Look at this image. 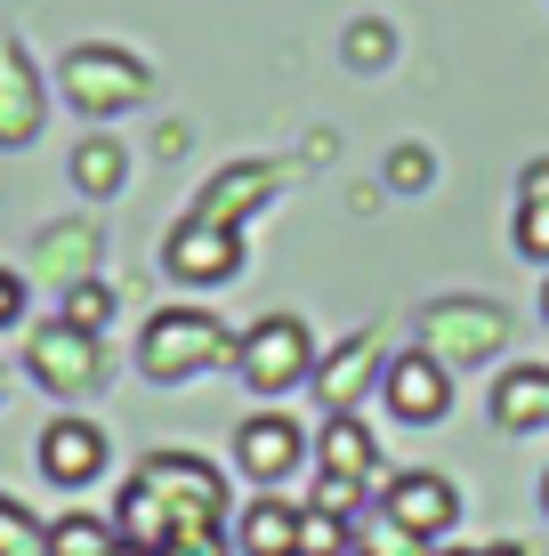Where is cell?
<instances>
[{
	"mask_svg": "<svg viewBox=\"0 0 549 556\" xmlns=\"http://www.w3.org/2000/svg\"><path fill=\"white\" fill-rule=\"evenodd\" d=\"M477 556H525V548L517 541H494V548H477Z\"/></svg>",
	"mask_w": 549,
	"mask_h": 556,
	"instance_id": "obj_25",
	"label": "cell"
},
{
	"mask_svg": "<svg viewBox=\"0 0 549 556\" xmlns=\"http://www.w3.org/2000/svg\"><path fill=\"white\" fill-rule=\"evenodd\" d=\"M113 556H146V548H113Z\"/></svg>",
	"mask_w": 549,
	"mask_h": 556,
	"instance_id": "obj_26",
	"label": "cell"
},
{
	"mask_svg": "<svg viewBox=\"0 0 549 556\" xmlns=\"http://www.w3.org/2000/svg\"><path fill=\"white\" fill-rule=\"evenodd\" d=\"M0 556H49V525H33L9 492H0Z\"/></svg>",
	"mask_w": 549,
	"mask_h": 556,
	"instance_id": "obj_22",
	"label": "cell"
},
{
	"mask_svg": "<svg viewBox=\"0 0 549 556\" xmlns=\"http://www.w3.org/2000/svg\"><path fill=\"white\" fill-rule=\"evenodd\" d=\"M517 258L549 266V162H534L517 178Z\"/></svg>",
	"mask_w": 549,
	"mask_h": 556,
	"instance_id": "obj_18",
	"label": "cell"
},
{
	"mask_svg": "<svg viewBox=\"0 0 549 556\" xmlns=\"http://www.w3.org/2000/svg\"><path fill=\"white\" fill-rule=\"evenodd\" d=\"M324 476H339V484H372V468H380V452H372V428L355 412H332V428H324Z\"/></svg>",
	"mask_w": 549,
	"mask_h": 556,
	"instance_id": "obj_16",
	"label": "cell"
},
{
	"mask_svg": "<svg viewBox=\"0 0 549 556\" xmlns=\"http://www.w3.org/2000/svg\"><path fill=\"white\" fill-rule=\"evenodd\" d=\"M372 355H380V331H355L339 355H324V363L308 371V379H315V395H324L332 412H348L355 395H364V379H372Z\"/></svg>",
	"mask_w": 549,
	"mask_h": 556,
	"instance_id": "obj_15",
	"label": "cell"
},
{
	"mask_svg": "<svg viewBox=\"0 0 549 556\" xmlns=\"http://www.w3.org/2000/svg\"><path fill=\"white\" fill-rule=\"evenodd\" d=\"M380 395H388V412L404 419V428H428V419H445V404H452V371H445L437 355L404 348V355H388Z\"/></svg>",
	"mask_w": 549,
	"mask_h": 556,
	"instance_id": "obj_5",
	"label": "cell"
},
{
	"mask_svg": "<svg viewBox=\"0 0 549 556\" xmlns=\"http://www.w3.org/2000/svg\"><path fill=\"white\" fill-rule=\"evenodd\" d=\"M235 371L251 379L259 395H283L315 371V348H308V323L299 315H259L251 331L235 339Z\"/></svg>",
	"mask_w": 549,
	"mask_h": 556,
	"instance_id": "obj_3",
	"label": "cell"
},
{
	"mask_svg": "<svg viewBox=\"0 0 549 556\" xmlns=\"http://www.w3.org/2000/svg\"><path fill=\"white\" fill-rule=\"evenodd\" d=\"M33 266H41L57 291H73V282H89V266H98V235H89V226H49Z\"/></svg>",
	"mask_w": 549,
	"mask_h": 556,
	"instance_id": "obj_17",
	"label": "cell"
},
{
	"mask_svg": "<svg viewBox=\"0 0 549 556\" xmlns=\"http://www.w3.org/2000/svg\"><path fill=\"white\" fill-rule=\"evenodd\" d=\"M25 363H33V379H41L49 395H82L89 379H98V339L57 315V323H41V331L25 339Z\"/></svg>",
	"mask_w": 549,
	"mask_h": 556,
	"instance_id": "obj_6",
	"label": "cell"
},
{
	"mask_svg": "<svg viewBox=\"0 0 549 556\" xmlns=\"http://www.w3.org/2000/svg\"><path fill=\"white\" fill-rule=\"evenodd\" d=\"M73 186H82V194H113V186H122V146H105V138L73 146Z\"/></svg>",
	"mask_w": 549,
	"mask_h": 556,
	"instance_id": "obj_20",
	"label": "cell"
},
{
	"mask_svg": "<svg viewBox=\"0 0 549 556\" xmlns=\"http://www.w3.org/2000/svg\"><path fill=\"white\" fill-rule=\"evenodd\" d=\"M299 556H348V516H332L324 501L299 508Z\"/></svg>",
	"mask_w": 549,
	"mask_h": 556,
	"instance_id": "obj_21",
	"label": "cell"
},
{
	"mask_svg": "<svg viewBox=\"0 0 549 556\" xmlns=\"http://www.w3.org/2000/svg\"><path fill=\"white\" fill-rule=\"evenodd\" d=\"M41 476L49 484H98L105 476V428H89V419H49L41 428Z\"/></svg>",
	"mask_w": 549,
	"mask_h": 556,
	"instance_id": "obj_10",
	"label": "cell"
},
{
	"mask_svg": "<svg viewBox=\"0 0 549 556\" xmlns=\"http://www.w3.org/2000/svg\"><path fill=\"white\" fill-rule=\"evenodd\" d=\"M211 363H235V339H226V323L202 315V306H162V315L146 323V339H138V371L162 379V388L211 371Z\"/></svg>",
	"mask_w": 549,
	"mask_h": 556,
	"instance_id": "obj_1",
	"label": "cell"
},
{
	"mask_svg": "<svg viewBox=\"0 0 549 556\" xmlns=\"http://www.w3.org/2000/svg\"><path fill=\"white\" fill-rule=\"evenodd\" d=\"M57 299H65V323H73V331H89V339H98V331H105V315H113L105 282H73V291H57Z\"/></svg>",
	"mask_w": 549,
	"mask_h": 556,
	"instance_id": "obj_23",
	"label": "cell"
},
{
	"mask_svg": "<svg viewBox=\"0 0 549 556\" xmlns=\"http://www.w3.org/2000/svg\"><path fill=\"white\" fill-rule=\"evenodd\" d=\"M267 194H275V169L267 162H235L219 186H202V194H195V218L202 226H235L242 210H259Z\"/></svg>",
	"mask_w": 549,
	"mask_h": 556,
	"instance_id": "obj_12",
	"label": "cell"
},
{
	"mask_svg": "<svg viewBox=\"0 0 549 556\" xmlns=\"http://www.w3.org/2000/svg\"><path fill=\"white\" fill-rule=\"evenodd\" d=\"M348 556H364V548H348Z\"/></svg>",
	"mask_w": 549,
	"mask_h": 556,
	"instance_id": "obj_29",
	"label": "cell"
},
{
	"mask_svg": "<svg viewBox=\"0 0 549 556\" xmlns=\"http://www.w3.org/2000/svg\"><path fill=\"white\" fill-rule=\"evenodd\" d=\"M541 315H549V291H541Z\"/></svg>",
	"mask_w": 549,
	"mask_h": 556,
	"instance_id": "obj_28",
	"label": "cell"
},
{
	"mask_svg": "<svg viewBox=\"0 0 549 556\" xmlns=\"http://www.w3.org/2000/svg\"><path fill=\"white\" fill-rule=\"evenodd\" d=\"M41 129V73L25 65V49L0 56V146H25Z\"/></svg>",
	"mask_w": 549,
	"mask_h": 556,
	"instance_id": "obj_13",
	"label": "cell"
},
{
	"mask_svg": "<svg viewBox=\"0 0 549 556\" xmlns=\"http://www.w3.org/2000/svg\"><path fill=\"white\" fill-rule=\"evenodd\" d=\"M235 459H242V476H251V484H283V476L299 468V459H308V435H299V419H283V412H251L235 428Z\"/></svg>",
	"mask_w": 549,
	"mask_h": 556,
	"instance_id": "obj_8",
	"label": "cell"
},
{
	"mask_svg": "<svg viewBox=\"0 0 549 556\" xmlns=\"http://www.w3.org/2000/svg\"><path fill=\"white\" fill-rule=\"evenodd\" d=\"M380 516H388V525H404L412 541H437V532H452V516H461V492H452L437 468H404V476H388Z\"/></svg>",
	"mask_w": 549,
	"mask_h": 556,
	"instance_id": "obj_7",
	"label": "cell"
},
{
	"mask_svg": "<svg viewBox=\"0 0 549 556\" xmlns=\"http://www.w3.org/2000/svg\"><path fill=\"white\" fill-rule=\"evenodd\" d=\"M16 315H25V275H16V266H0V331H9Z\"/></svg>",
	"mask_w": 549,
	"mask_h": 556,
	"instance_id": "obj_24",
	"label": "cell"
},
{
	"mask_svg": "<svg viewBox=\"0 0 549 556\" xmlns=\"http://www.w3.org/2000/svg\"><path fill=\"white\" fill-rule=\"evenodd\" d=\"M162 266H170L178 282H226V275L242 266V235H235V226H202V218H186L178 235H170Z\"/></svg>",
	"mask_w": 549,
	"mask_h": 556,
	"instance_id": "obj_9",
	"label": "cell"
},
{
	"mask_svg": "<svg viewBox=\"0 0 549 556\" xmlns=\"http://www.w3.org/2000/svg\"><path fill=\"white\" fill-rule=\"evenodd\" d=\"M235 548L242 556H299V508L275 501V492H259V501L242 508V525H235Z\"/></svg>",
	"mask_w": 549,
	"mask_h": 556,
	"instance_id": "obj_14",
	"label": "cell"
},
{
	"mask_svg": "<svg viewBox=\"0 0 549 556\" xmlns=\"http://www.w3.org/2000/svg\"><path fill=\"white\" fill-rule=\"evenodd\" d=\"M494 419L509 435H541L549 428V363H509L494 379Z\"/></svg>",
	"mask_w": 549,
	"mask_h": 556,
	"instance_id": "obj_11",
	"label": "cell"
},
{
	"mask_svg": "<svg viewBox=\"0 0 549 556\" xmlns=\"http://www.w3.org/2000/svg\"><path fill=\"white\" fill-rule=\"evenodd\" d=\"M122 541H113L105 516H57L49 525V556H113Z\"/></svg>",
	"mask_w": 549,
	"mask_h": 556,
	"instance_id": "obj_19",
	"label": "cell"
},
{
	"mask_svg": "<svg viewBox=\"0 0 549 556\" xmlns=\"http://www.w3.org/2000/svg\"><path fill=\"white\" fill-rule=\"evenodd\" d=\"M146 89H154V73L113 41H82L65 56V98H73V113H89V122H113V113L146 105Z\"/></svg>",
	"mask_w": 549,
	"mask_h": 556,
	"instance_id": "obj_2",
	"label": "cell"
},
{
	"mask_svg": "<svg viewBox=\"0 0 549 556\" xmlns=\"http://www.w3.org/2000/svg\"><path fill=\"white\" fill-rule=\"evenodd\" d=\"M501 339H509V315H501L494 299H437L421 315V355H437L445 371H452V363L501 355Z\"/></svg>",
	"mask_w": 549,
	"mask_h": 556,
	"instance_id": "obj_4",
	"label": "cell"
},
{
	"mask_svg": "<svg viewBox=\"0 0 549 556\" xmlns=\"http://www.w3.org/2000/svg\"><path fill=\"white\" fill-rule=\"evenodd\" d=\"M541 508H549V476H541Z\"/></svg>",
	"mask_w": 549,
	"mask_h": 556,
	"instance_id": "obj_27",
	"label": "cell"
}]
</instances>
